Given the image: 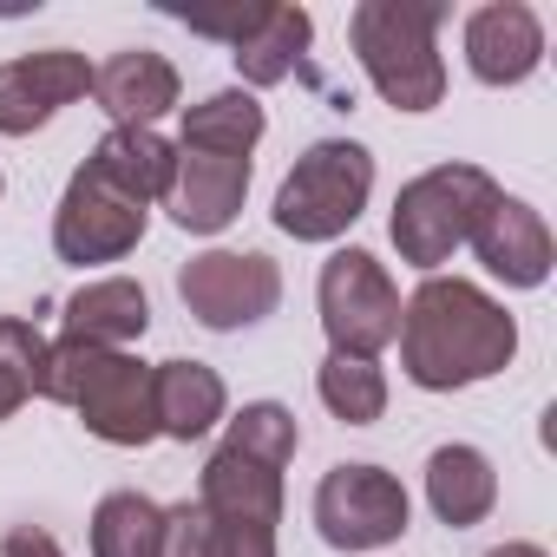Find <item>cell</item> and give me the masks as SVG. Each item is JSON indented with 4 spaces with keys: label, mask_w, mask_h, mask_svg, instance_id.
<instances>
[{
    "label": "cell",
    "mask_w": 557,
    "mask_h": 557,
    "mask_svg": "<svg viewBox=\"0 0 557 557\" xmlns=\"http://www.w3.org/2000/svg\"><path fill=\"white\" fill-rule=\"evenodd\" d=\"M315 394L342 426H374L387 413V374L381 361H355V355H329L315 368Z\"/></svg>",
    "instance_id": "cell-23"
},
{
    "label": "cell",
    "mask_w": 557,
    "mask_h": 557,
    "mask_svg": "<svg viewBox=\"0 0 557 557\" xmlns=\"http://www.w3.org/2000/svg\"><path fill=\"white\" fill-rule=\"evenodd\" d=\"M0 557H66V550H60L53 531H40V524H14L8 537H0Z\"/></svg>",
    "instance_id": "cell-28"
},
{
    "label": "cell",
    "mask_w": 557,
    "mask_h": 557,
    "mask_svg": "<svg viewBox=\"0 0 557 557\" xmlns=\"http://www.w3.org/2000/svg\"><path fill=\"white\" fill-rule=\"evenodd\" d=\"M40 400L53 407H73L86 420L92 440L106 446H151L158 440V400H151V368L138 355H119V348H86V342H47V361H40V381H34Z\"/></svg>",
    "instance_id": "cell-2"
},
{
    "label": "cell",
    "mask_w": 557,
    "mask_h": 557,
    "mask_svg": "<svg viewBox=\"0 0 557 557\" xmlns=\"http://www.w3.org/2000/svg\"><path fill=\"white\" fill-rule=\"evenodd\" d=\"M472 256L485 262V275H492V283H505V289H544V283H550V262H557L550 223H544L524 197H505V190H498L492 210L479 216Z\"/></svg>",
    "instance_id": "cell-11"
},
{
    "label": "cell",
    "mask_w": 557,
    "mask_h": 557,
    "mask_svg": "<svg viewBox=\"0 0 557 557\" xmlns=\"http://www.w3.org/2000/svg\"><path fill=\"white\" fill-rule=\"evenodd\" d=\"M197 505L210 518H249V524H283V466H262L236 446H216L197 479Z\"/></svg>",
    "instance_id": "cell-15"
},
{
    "label": "cell",
    "mask_w": 557,
    "mask_h": 557,
    "mask_svg": "<svg viewBox=\"0 0 557 557\" xmlns=\"http://www.w3.org/2000/svg\"><path fill=\"white\" fill-rule=\"evenodd\" d=\"M92 99L112 112V125H158L164 112H177L184 79L164 53L151 47H125L106 66H92Z\"/></svg>",
    "instance_id": "cell-14"
},
{
    "label": "cell",
    "mask_w": 557,
    "mask_h": 557,
    "mask_svg": "<svg viewBox=\"0 0 557 557\" xmlns=\"http://www.w3.org/2000/svg\"><path fill=\"white\" fill-rule=\"evenodd\" d=\"M426 505L440 524L466 531V524H485L492 505H498V472L479 446H440L426 459Z\"/></svg>",
    "instance_id": "cell-20"
},
{
    "label": "cell",
    "mask_w": 557,
    "mask_h": 557,
    "mask_svg": "<svg viewBox=\"0 0 557 557\" xmlns=\"http://www.w3.org/2000/svg\"><path fill=\"white\" fill-rule=\"evenodd\" d=\"M400 374L426 394L479 387L511 368L518 355V322L505 302H492L466 275H426L400 302Z\"/></svg>",
    "instance_id": "cell-1"
},
{
    "label": "cell",
    "mask_w": 557,
    "mask_h": 557,
    "mask_svg": "<svg viewBox=\"0 0 557 557\" xmlns=\"http://www.w3.org/2000/svg\"><path fill=\"white\" fill-rule=\"evenodd\" d=\"M145 223H151L145 203L119 197L92 164H79L73 184H66V197H60V210H53V256L73 262V269L119 262V256H132L145 243Z\"/></svg>",
    "instance_id": "cell-9"
},
{
    "label": "cell",
    "mask_w": 557,
    "mask_h": 557,
    "mask_svg": "<svg viewBox=\"0 0 557 557\" xmlns=\"http://www.w3.org/2000/svg\"><path fill=\"white\" fill-rule=\"evenodd\" d=\"M466 66L479 86H524L544 66V21L524 0H485L466 14Z\"/></svg>",
    "instance_id": "cell-12"
},
{
    "label": "cell",
    "mask_w": 557,
    "mask_h": 557,
    "mask_svg": "<svg viewBox=\"0 0 557 557\" xmlns=\"http://www.w3.org/2000/svg\"><path fill=\"white\" fill-rule=\"evenodd\" d=\"M485 557H550L544 544H524V537H511V544H492Z\"/></svg>",
    "instance_id": "cell-29"
},
{
    "label": "cell",
    "mask_w": 557,
    "mask_h": 557,
    "mask_svg": "<svg viewBox=\"0 0 557 557\" xmlns=\"http://www.w3.org/2000/svg\"><path fill=\"white\" fill-rule=\"evenodd\" d=\"M40 361H47L40 329H34V322H21V315H0V420H14V413L34 400Z\"/></svg>",
    "instance_id": "cell-25"
},
{
    "label": "cell",
    "mask_w": 557,
    "mask_h": 557,
    "mask_svg": "<svg viewBox=\"0 0 557 557\" xmlns=\"http://www.w3.org/2000/svg\"><path fill=\"white\" fill-rule=\"evenodd\" d=\"M223 446H236V453H249V459H262V466H289L296 446H302V426H296V413H289L283 400H249V407L230 420Z\"/></svg>",
    "instance_id": "cell-24"
},
{
    "label": "cell",
    "mask_w": 557,
    "mask_h": 557,
    "mask_svg": "<svg viewBox=\"0 0 557 557\" xmlns=\"http://www.w3.org/2000/svg\"><path fill=\"white\" fill-rule=\"evenodd\" d=\"M177 296L210 335H236L275 315L283 302V269L262 249H203L177 269Z\"/></svg>",
    "instance_id": "cell-7"
},
{
    "label": "cell",
    "mask_w": 557,
    "mask_h": 557,
    "mask_svg": "<svg viewBox=\"0 0 557 557\" xmlns=\"http://www.w3.org/2000/svg\"><path fill=\"white\" fill-rule=\"evenodd\" d=\"M368 197H374V151L355 145V138H315L289 164L269 216L296 243H335V236H348L361 223Z\"/></svg>",
    "instance_id": "cell-5"
},
{
    "label": "cell",
    "mask_w": 557,
    "mask_h": 557,
    "mask_svg": "<svg viewBox=\"0 0 557 557\" xmlns=\"http://www.w3.org/2000/svg\"><path fill=\"white\" fill-rule=\"evenodd\" d=\"M315 531L329 550H381L407 531L413 518V498L407 485L387 472V466H329L322 485H315Z\"/></svg>",
    "instance_id": "cell-8"
},
{
    "label": "cell",
    "mask_w": 557,
    "mask_h": 557,
    "mask_svg": "<svg viewBox=\"0 0 557 557\" xmlns=\"http://www.w3.org/2000/svg\"><path fill=\"white\" fill-rule=\"evenodd\" d=\"M119 197H132V203H164V190H171V171H177V145L171 138H158V125H112L99 145H92V158H86Z\"/></svg>",
    "instance_id": "cell-16"
},
{
    "label": "cell",
    "mask_w": 557,
    "mask_h": 557,
    "mask_svg": "<svg viewBox=\"0 0 557 557\" xmlns=\"http://www.w3.org/2000/svg\"><path fill=\"white\" fill-rule=\"evenodd\" d=\"M151 329V296L132 283V275H99L86 283L73 302H66V342H86V348H132L138 335Z\"/></svg>",
    "instance_id": "cell-19"
},
{
    "label": "cell",
    "mask_w": 557,
    "mask_h": 557,
    "mask_svg": "<svg viewBox=\"0 0 557 557\" xmlns=\"http://www.w3.org/2000/svg\"><path fill=\"white\" fill-rule=\"evenodd\" d=\"M492 197H498V184L479 164H433V171L407 177L394 197V216H387L400 262H413L420 275H440V262H453V249L472 243Z\"/></svg>",
    "instance_id": "cell-4"
},
{
    "label": "cell",
    "mask_w": 557,
    "mask_h": 557,
    "mask_svg": "<svg viewBox=\"0 0 557 557\" xmlns=\"http://www.w3.org/2000/svg\"><path fill=\"white\" fill-rule=\"evenodd\" d=\"M309 40H315V21H309V8H289V0H262V8H256V27H249L236 47H230L236 73H243V92L283 86V79L302 66Z\"/></svg>",
    "instance_id": "cell-17"
},
{
    "label": "cell",
    "mask_w": 557,
    "mask_h": 557,
    "mask_svg": "<svg viewBox=\"0 0 557 557\" xmlns=\"http://www.w3.org/2000/svg\"><path fill=\"white\" fill-rule=\"evenodd\" d=\"M315 309H322L329 355L381 361L394 348V335H400V289H394L387 262H374L368 249H335L322 262Z\"/></svg>",
    "instance_id": "cell-6"
},
{
    "label": "cell",
    "mask_w": 557,
    "mask_h": 557,
    "mask_svg": "<svg viewBox=\"0 0 557 557\" xmlns=\"http://www.w3.org/2000/svg\"><path fill=\"white\" fill-rule=\"evenodd\" d=\"M243 197H249V158H210V151L177 145V171H171V190H164V210H171L177 230L216 236L243 216Z\"/></svg>",
    "instance_id": "cell-13"
},
{
    "label": "cell",
    "mask_w": 557,
    "mask_h": 557,
    "mask_svg": "<svg viewBox=\"0 0 557 557\" xmlns=\"http://www.w3.org/2000/svg\"><path fill=\"white\" fill-rule=\"evenodd\" d=\"M440 21H446L440 0H361L348 21L361 73L394 112H433L446 99Z\"/></svg>",
    "instance_id": "cell-3"
},
{
    "label": "cell",
    "mask_w": 557,
    "mask_h": 557,
    "mask_svg": "<svg viewBox=\"0 0 557 557\" xmlns=\"http://www.w3.org/2000/svg\"><path fill=\"white\" fill-rule=\"evenodd\" d=\"M203 518H210V511H203ZM210 557H275V524L210 518Z\"/></svg>",
    "instance_id": "cell-27"
},
{
    "label": "cell",
    "mask_w": 557,
    "mask_h": 557,
    "mask_svg": "<svg viewBox=\"0 0 557 557\" xmlns=\"http://www.w3.org/2000/svg\"><path fill=\"white\" fill-rule=\"evenodd\" d=\"M158 557H210V518L197 498L164 505V531H158Z\"/></svg>",
    "instance_id": "cell-26"
},
{
    "label": "cell",
    "mask_w": 557,
    "mask_h": 557,
    "mask_svg": "<svg viewBox=\"0 0 557 557\" xmlns=\"http://www.w3.org/2000/svg\"><path fill=\"white\" fill-rule=\"evenodd\" d=\"M0 190H8V177H0Z\"/></svg>",
    "instance_id": "cell-30"
},
{
    "label": "cell",
    "mask_w": 557,
    "mask_h": 557,
    "mask_svg": "<svg viewBox=\"0 0 557 557\" xmlns=\"http://www.w3.org/2000/svg\"><path fill=\"white\" fill-rule=\"evenodd\" d=\"M151 400H158V440L190 446V440H203V433L223 420L230 387H223V374L203 368V361H158V368H151Z\"/></svg>",
    "instance_id": "cell-18"
},
{
    "label": "cell",
    "mask_w": 557,
    "mask_h": 557,
    "mask_svg": "<svg viewBox=\"0 0 557 557\" xmlns=\"http://www.w3.org/2000/svg\"><path fill=\"white\" fill-rule=\"evenodd\" d=\"M158 531L164 505H151L145 492H106L92 505V557H158Z\"/></svg>",
    "instance_id": "cell-22"
},
{
    "label": "cell",
    "mask_w": 557,
    "mask_h": 557,
    "mask_svg": "<svg viewBox=\"0 0 557 557\" xmlns=\"http://www.w3.org/2000/svg\"><path fill=\"white\" fill-rule=\"evenodd\" d=\"M92 92V66L73 47H47V53H21L0 60V138H27L40 132L60 106Z\"/></svg>",
    "instance_id": "cell-10"
},
{
    "label": "cell",
    "mask_w": 557,
    "mask_h": 557,
    "mask_svg": "<svg viewBox=\"0 0 557 557\" xmlns=\"http://www.w3.org/2000/svg\"><path fill=\"white\" fill-rule=\"evenodd\" d=\"M269 132V112L256 92L243 86H223L197 106H184V125H177V145L184 151H210V158H249Z\"/></svg>",
    "instance_id": "cell-21"
}]
</instances>
